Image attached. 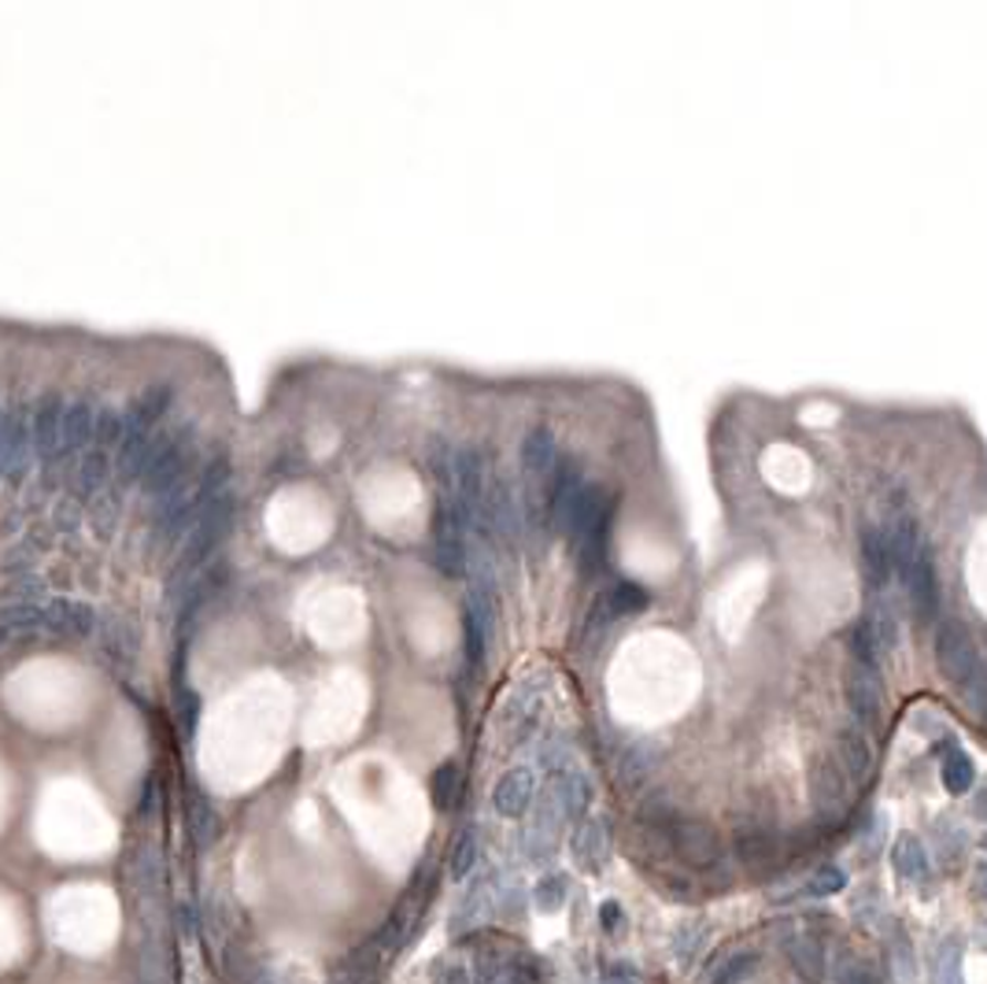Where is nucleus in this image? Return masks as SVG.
Wrapping results in <instances>:
<instances>
[{"label": "nucleus", "instance_id": "nucleus-1", "mask_svg": "<svg viewBox=\"0 0 987 984\" xmlns=\"http://www.w3.org/2000/svg\"><path fill=\"white\" fill-rule=\"evenodd\" d=\"M936 663L947 685L962 696L976 718H987V666L980 659L973 633L958 618H943L936 629Z\"/></svg>", "mask_w": 987, "mask_h": 984}, {"label": "nucleus", "instance_id": "nucleus-2", "mask_svg": "<svg viewBox=\"0 0 987 984\" xmlns=\"http://www.w3.org/2000/svg\"><path fill=\"white\" fill-rule=\"evenodd\" d=\"M197 456H200L197 419H182V422H174V426H167L163 430V448H159L156 463L148 467L145 482H141V493L156 500V496H163V493L178 489V485H185V478L197 467Z\"/></svg>", "mask_w": 987, "mask_h": 984}, {"label": "nucleus", "instance_id": "nucleus-3", "mask_svg": "<svg viewBox=\"0 0 987 984\" xmlns=\"http://www.w3.org/2000/svg\"><path fill=\"white\" fill-rule=\"evenodd\" d=\"M470 529L474 522L463 515L452 493H441L433 511V563L444 578H463L470 563Z\"/></svg>", "mask_w": 987, "mask_h": 984}, {"label": "nucleus", "instance_id": "nucleus-4", "mask_svg": "<svg viewBox=\"0 0 987 984\" xmlns=\"http://www.w3.org/2000/svg\"><path fill=\"white\" fill-rule=\"evenodd\" d=\"M30 415H34V404H26V400L4 404V411H0V448H4V467H8L4 478L12 485H23L34 474V463H38Z\"/></svg>", "mask_w": 987, "mask_h": 984}, {"label": "nucleus", "instance_id": "nucleus-5", "mask_svg": "<svg viewBox=\"0 0 987 984\" xmlns=\"http://www.w3.org/2000/svg\"><path fill=\"white\" fill-rule=\"evenodd\" d=\"M204 504L197 500V493L189 485H178V489L156 496L152 511H148V541L152 544H178L189 537V529L197 526Z\"/></svg>", "mask_w": 987, "mask_h": 984}, {"label": "nucleus", "instance_id": "nucleus-6", "mask_svg": "<svg viewBox=\"0 0 987 984\" xmlns=\"http://www.w3.org/2000/svg\"><path fill=\"white\" fill-rule=\"evenodd\" d=\"M474 526L488 529V533L500 537V541H514V537L522 533V511H518L511 485L503 478H492L485 485V500H481V511H477Z\"/></svg>", "mask_w": 987, "mask_h": 984}, {"label": "nucleus", "instance_id": "nucleus-7", "mask_svg": "<svg viewBox=\"0 0 987 984\" xmlns=\"http://www.w3.org/2000/svg\"><path fill=\"white\" fill-rule=\"evenodd\" d=\"M884 537H888V552H891V574H899V581L906 585L910 574H914L921 544H925V541H921L917 518L899 504L895 511H891V518H888Z\"/></svg>", "mask_w": 987, "mask_h": 984}, {"label": "nucleus", "instance_id": "nucleus-8", "mask_svg": "<svg viewBox=\"0 0 987 984\" xmlns=\"http://www.w3.org/2000/svg\"><path fill=\"white\" fill-rule=\"evenodd\" d=\"M97 629H100V615L89 607L86 600H74V596L45 600V633H52V637L86 641Z\"/></svg>", "mask_w": 987, "mask_h": 984}, {"label": "nucleus", "instance_id": "nucleus-9", "mask_svg": "<svg viewBox=\"0 0 987 984\" xmlns=\"http://www.w3.org/2000/svg\"><path fill=\"white\" fill-rule=\"evenodd\" d=\"M847 703H851L858 726H877L884 718V685H880L877 666H851V674H847Z\"/></svg>", "mask_w": 987, "mask_h": 984}, {"label": "nucleus", "instance_id": "nucleus-10", "mask_svg": "<svg viewBox=\"0 0 987 984\" xmlns=\"http://www.w3.org/2000/svg\"><path fill=\"white\" fill-rule=\"evenodd\" d=\"M607 511H611V504H607V493H603V485L585 482V485H581V493L573 496L570 511H566V518H562L559 529L570 537L573 548H581V544H585V537L599 526V518L607 515Z\"/></svg>", "mask_w": 987, "mask_h": 984}, {"label": "nucleus", "instance_id": "nucleus-11", "mask_svg": "<svg viewBox=\"0 0 987 984\" xmlns=\"http://www.w3.org/2000/svg\"><path fill=\"white\" fill-rule=\"evenodd\" d=\"M63 415H67V400L60 393H41L34 400L30 430H34L38 459H49V456H56V452H63Z\"/></svg>", "mask_w": 987, "mask_h": 984}, {"label": "nucleus", "instance_id": "nucleus-12", "mask_svg": "<svg viewBox=\"0 0 987 984\" xmlns=\"http://www.w3.org/2000/svg\"><path fill=\"white\" fill-rule=\"evenodd\" d=\"M670 840H673L677 855H681L688 866H696V870H710V866L721 859L718 833L710 829V825H703V822H681V818H677Z\"/></svg>", "mask_w": 987, "mask_h": 984}, {"label": "nucleus", "instance_id": "nucleus-13", "mask_svg": "<svg viewBox=\"0 0 987 984\" xmlns=\"http://www.w3.org/2000/svg\"><path fill=\"white\" fill-rule=\"evenodd\" d=\"M533 800H537V777L529 766L507 770L492 789V807L500 818H526L533 811Z\"/></svg>", "mask_w": 987, "mask_h": 984}, {"label": "nucleus", "instance_id": "nucleus-14", "mask_svg": "<svg viewBox=\"0 0 987 984\" xmlns=\"http://www.w3.org/2000/svg\"><path fill=\"white\" fill-rule=\"evenodd\" d=\"M548 789L551 796H555L562 818L581 825L588 818V807H592V781L585 777V770L577 766H566L559 770V774H548Z\"/></svg>", "mask_w": 987, "mask_h": 984}, {"label": "nucleus", "instance_id": "nucleus-15", "mask_svg": "<svg viewBox=\"0 0 987 984\" xmlns=\"http://www.w3.org/2000/svg\"><path fill=\"white\" fill-rule=\"evenodd\" d=\"M496 911V888L488 877H474L470 885H466V892L459 896V903H455L452 911V933L463 937V933H474V929H481L488 918H492Z\"/></svg>", "mask_w": 987, "mask_h": 984}, {"label": "nucleus", "instance_id": "nucleus-16", "mask_svg": "<svg viewBox=\"0 0 987 984\" xmlns=\"http://www.w3.org/2000/svg\"><path fill=\"white\" fill-rule=\"evenodd\" d=\"M112 474H115L112 452H104V448H97V444H93V448H89V452H82L78 463H74L71 496H74V500H78V504L97 500V496H100L104 489H108Z\"/></svg>", "mask_w": 987, "mask_h": 984}, {"label": "nucleus", "instance_id": "nucleus-17", "mask_svg": "<svg viewBox=\"0 0 987 984\" xmlns=\"http://www.w3.org/2000/svg\"><path fill=\"white\" fill-rule=\"evenodd\" d=\"M810 800L817 814H840L847 803V774L840 766V759L821 755L810 766Z\"/></svg>", "mask_w": 987, "mask_h": 984}, {"label": "nucleus", "instance_id": "nucleus-18", "mask_svg": "<svg viewBox=\"0 0 987 984\" xmlns=\"http://www.w3.org/2000/svg\"><path fill=\"white\" fill-rule=\"evenodd\" d=\"M97 411H100V404L89 396L71 400L67 404V415H63V452H67V456L78 459L82 452H89L93 444H97Z\"/></svg>", "mask_w": 987, "mask_h": 984}, {"label": "nucleus", "instance_id": "nucleus-19", "mask_svg": "<svg viewBox=\"0 0 987 984\" xmlns=\"http://www.w3.org/2000/svg\"><path fill=\"white\" fill-rule=\"evenodd\" d=\"M858 548H862V574H866L869 592H873V596H884V589L891 581V552H888L884 529L866 522L862 537H858Z\"/></svg>", "mask_w": 987, "mask_h": 984}, {"label": "nucleus", "instance_id": "nucleus-20", "mask_svg": "<svg viewBox=\"0 0 987 984\" xmlns=\"http://www.w3.org/2000/svg\"><path fill=\"white\" fill-rule=\"evenodd\" d=\"M784 951H788V966L803 984H821L829 977V955H825V944L814 933L784 937Z\"/></svg>", "mask_w": 987, "mask_h": 984}, {"label": "nucleus", "instance_id": "nucleus-21", "mask_svg": "<svg viewBox=\"0 0 987 984\" xmlns=\"http://www.w3.org/2000/svg\"><path fill=\"white\" fill-rule=\"evenodd\" d=\"M906 589H910V603H914V615L921 622L936 618V611H940V578H936V559H932L928 544H921L914 574H910Z\"/></svg>", "mask_w": 987, "mask_h": 984}, {"label": "nucleus", "instance_id": "nucleus-22", "mask_svg": "<svg viewBox=\"0 0 987 984\" xmlns=\"http://www.w3.org/2000/svg\"><path fill=\"white\" fill-rule=\"evenodd\" d=\"M891 870H895V877L902 885H914V888L928 885L932 859H928L921 837H914V833H899L895 844H891Z\"/></svg>", "mask_w": 987, "mask_h": 984}, {"label": "nucleus", "instance_id": "nucleus-23", "mask_svg": "<svg viewBox=\"0 0 987 984\" xmlns=\"http://www.w3.org/2000/svg\"><path fill=\"white\" fill-rule=\"evenodd\" d=\"M126 881H130L134 896L148 903V899L163 896V855H159L156 844H141L130 855V866H126Z\"/></svg>", "mask_w": 987, "mask_h": 984}, {"label": "nucleus", "instance_id": "nucleus-24", "mask_svg": "<svg viewBox=\"0 0 987 984\" xmlns=\"http://www.w3.org/2000/svg\"><path fill=\"white\" fill-rule=\"evenodd\" d=\"M884 948H888V962H891V977H895V984H921V959H917V944H914V937H910V929L902 922H888Z\"/></svg>", "mask_w": 987, "mask_h": 984}, {"label": "nucleus", "instance_id": "nucleus-25", "mask_svg": "<svg viewBox=\"0 0 987 984\" xmlns=\"http://www.w3.org/2000/svg\"><path fill=\"white\" fill-rule=\"evenodd\" d=\"M936 751H940L943 789H947L951 796H965V792H973V785H976V763L969 759V751H965L951 733L940 740Z\"/></svg>", "mask_w": 987, "mask_h": 984}, {"label": "nucleus", "instance_id": "nucleus-26", "mask_svg": "<svg viewBox=\"0 0 987 984\" xmlns=\"http://www.w3.org/2000/svg\"><path fill=\"white\" fill-rule=\"evenodd\" d=\"M836 755H840L843 774L851 777V781H869V777H873L877 755H873V744H869V737H866L862 726H843L840 729V740H836Z\"/></svg>", "mask_w": 987, "mask_h": 984}, {"label": "nucleus", "instance_id": "nucleus-27", "mask_svg": "<svg viewBox=\"0 0 987 984\" xmlns=\"http://www.w3.org/2000/svg\"><path fill=\"white\" fill-rule=\"evenodd\" d=\"M385 962H389V955L381 951L378 940L370 937L367 944H359L352 955L341 962V970L333 973V981L329 984H378L381 966H385Z\"/></svg>", "mask_w": 987, "mask_h": 984}, {"label": "nucleus", "instance_id": "nucleus-28", "mask_svg": "<svg viewBox=\"0 0 987 984\" xmlns=\"http://www.w3.org/2000/svg\"><path fill=\"white\" fill-rule=\"evenodd\" d=\"M928 984H965V937L947 933L932 948Z\"/></svg>", "mask_w": 987, "mask_h": 984}, {"label": "nucleus", "instance_id": "nucleus-29", "mask_svg": "<svg viewBox=\"0 0 987 984\" xmlns=\"http://www.w3.org/2000/svg\"><path fill=\"white\" fill-rule=\"evenodd\" d=\"M570 851L585 874H599L603 863H607V825L596 818H585L577 829H573Z\"/></svg>", "mask_w": 987, "mask_h": 984}, {"label": "nucleus", "instance_id": "nucleus-30", "mask_svg": "<svg viewBox=\"0 0 987 984\" xmlns=\"http://www.w3.org/2000/svg\"><path fill=\"white\" fill-rule=\"evenodd\" d=\"M548 478H551V485H548V515H551V522L562 526V518H566L573 496L581 493L585 478H581V467L573 459H559L555 470H551Z\"/></svg>", "mask_w": 987, "mask_h": 984}, {"label": "nucleus", "instance_id": "nucleus-31", "mask_svg": "<svg viewBox=\"0 0 987 984\" xmlns=\"http://www.w3.org/2000/svg\"><path fill=\"white\" fill-rule=\"evenodd\" d=\"M222 973H226L230 984H278L270 962L252 955L237 944H226V955H222Z\"/></svg>", "mask_w": 987, "mask_h": 984}, {"label": "nucleus", "instance_id": "nucleus-32", "mask_svg": "<svg viewBox=\"0 0 987 984\" xmlns=\"http://www.w3.org/2000/svg\"><path fill=\"white\" fill-rule=\"evenodd\" d=\"M932 851H936V859L943 863V870H954L965 851H969V833H965V825L958 818H936L932 822Z\"/></svg>", "mask_w": 987, "mask_h": 984}, {"label": "nucleus", "instance_id": "nucleus-33", "mask_svg": "<svg viewBox=\"0 0 987 984\" xmlns=\"http://www.w3.org/2000/svg\"><path fill=\"white\" fill-rule=\"evenodd\" d=\"M559 463V444H555V433H551L548 426H533L526 433L522 441V467L529 478H544V474L555 470Z\"/></svg>", "mask_w": 987, "mask_h": 984}, {"label": "nucleus", "instance_id": "nucleus-34", "mask_svg": "<svg viewBox=\"0 0 987 984\" xmlns=\"http://www.w3.org/2000/svg\"><path fill=\"white\" fill-rule=\"evenodd\" d=\"M189 833H193V840L200 844V848L215 844L219 833H222V814H219L215 803L204 796V792H193V796H189Z\"/></svg>", "mask_w": 987, "mask_h": 984}, {"label": "nucleus", "instance_id": "nucleus-35", "mask_svg": "<svg viewBox=\"0 0 987 984\" xmlns=\"http://www.w3.org/2000/svg\"><path fill=\"white\" fill-rule=\"evenodd\" d=\"M707 944H710V925L703 922V918H688V922H681V925L673 929V959H677V966L688 970L707 951Z\"/></svg>", "mask_w": 987, "mask_h": 984}, {"label": "nucleus", "instance_id": "nucleus-36", "mask_svg": "<svg viewBox=\"0 0 987 984\" xmlns=\"http://www.w3.org/2000/svg\"><path fill=\"white\" fill-rule=\"evenodd\" d=\"M429 796H433V807L437 811L459 807V800H463V766L455 763V759H448V763H441L437 770H433Z\"/></svg>", "mask_w": 987, "mask_h": 984}, {"label": "nucleus", "instance_id": "nucleus-37", "mask_svg": "<svg viewBox=\"0 0 987 984\" xmlns=\"http://www.w3.org/2000/svg\"><path fill=\"white\" fill-rule=\"evenodd\" d=\"M119 507H123V489H104L97 500L86 504V526L100 541L119 529Z\"/></svg>", "mask_w": 987, "mask_h": 984}, {"label": "nucleus", "instance_id": "nucleus-38", "mask_svg": "<svg viewBox=\"0 0 987 984\" xmlns=\"http://www.w3.org/2000/svg\"><path fill=\"white\" fill-rule=\"evenodd\" d=\"M477 863H481V837H477L474 825H466V829H463L459 837H455V844H452L448 874L455 877V881H466V877H470V874L477 870Z\"/></svg>", "mask_w": 987, "mask_h": 984}, {"label": "nucleus", "instance_id": "nucleus-39", "mask_svg": "<svg viewBox=\"0 0 987 984\" xmlns=\"http://www.w3.org/2000/svg\"><path fill=\"white\" fill-rule=\"evenodd\" d=\"M230 478H233V463H230V456L226 452H219V456H211L208 463H204V470H200V482H197V500L200 504H211L215 500V496H222V493H230Z\"/></svg>", "mask_w": 987, "mask_h": 984}, {"label": "nucleus", "instance_id": "nucleus-40", "mask_svg": "<svg viewBox=\"0 0 987 984\" xmlns=\"http://www.w3.org/2000/svg\"><path fill=\"white\" fill-rule=\"evenodd\" d=\"M758 962H762V955H758L755 948L729 951V955H721L714 973H710V984H744L751 973L758 970Z\"/></svg>", "mask_w": 987, "mask_h": 984}, {"label": "nucleus", "instance_id": "nucleus-41", "mask_svg": "<svg viewBox=\"0 0 987 984\" xmlns=\"http://www.w3.org/2000/svg\"><path fill=\"white\" fill-rule=\"evenodd\" d=\"M851 918L862 929H877V933H884L888 929V907H884V896L877 892V888H858V892L851 896Z\"/></svg>", "mask_w": 987, "mask_h": 984}, {"label": "nucleus", "instance_id": "nucleus-42", "mask_svg": "<svg viewBox=\"0 0 987 984\" xmlns=\"http://www.w3.org/2000/svg\"><path fill=\"white\" fill-rule=\"evenodd\" d=\"M100 641H104V655H108L112 663H130V659H137V629L130 626V622H123V618H112L108 626H104V633H100Z\"/></svg>", "mask_w": 987, "mask_h": 984}, {"label": "nucleus", "instance_id": "nucleus-43", "mask_svg": "<svg viewBox=\"0 0 987 984\" xmlns=\"http://www.w3.org/2000/svg\"><path fill=\"white\" fill-rule=\"evenodd\" d=\"M655 748L651 744H629L618 759V777L625 789H636L640 781H647V774L655 770Z\"/></svg>", "mask_w": 987, "mask_h": 984}, {"label": "nucleus", "instance_id": "nucleus-44", "mask_svg": "<svg viewBox=\"0 0 987 984\" xmlns=\"http://www.w3.org/2000/svg\"><path fill=\"white\" fill-rule=\"evenodd\" d=\"M570 899V881L562 874H544L533 885V907L540 914H559Z\"/></svg>", "mask_w": 987, "mask_h": 984}, {"label": "nucleus", "instance_id": "nucleus-45", "mask_svg": "<svg viewBox=\"0 0 987 984\" xmlns=\"http://www.w3.org/2000/svg\"><path fill=\"white\" fill-rule=\"evenodd\" d=\"M123 433H126V404H100L97 411V448L112 452L123 444Z\"/></svg>", "mask_w": 987, "mask_h": 984}, {"label": "nucleus", "instance_id": "nucleus-46", "mask_svg": "<svg viewBox=\"0 0 987 984\" xmlns=\"http://www.w3.org/2000/svg\"><path fill=\"white\" fill-rule=\"evenodd\" d=\"M603 603H607L611 615H640L647 603H651V596H647V589L636 585V581H618V585L603 596Z\"/></svg>", "mask_w": 987, "mask_h": 984}, {"label": "nucleus", "instance_id": "nucleus-47", "mask_svg": "<svg viewBox=\"0 0 987 984\" xmlns=\"http://www.w3.org/2000/svg\"><path fill=\"white\" fill-rule=\"evenodd\" d=\"M843 888H847V870L840 863H825V866H817L810 877H806L803 892L810 899H825V896H840Z\"/></svg>", "mask_w": 987, "mask_h": 984}, {"label": "nucleus", "instance_id": "nucleus-48", "mask_svg": "<svg viewBox=\"0 0 987 984\" xmlns=\"http://www.w3.org/2000/svg\"><path fill=\"white\" fill-rule=\"evenodd\" d=\"M82 529H86V504H78L74 496H63V500L52 504V533L78 537Z\"/></svg>", "mask_w": 987, "mask_h": 984}, {"label": "nucleus", "instance_id": "nucleus-49", "mask_svg": "<svg viewBox=\"0 0 987 984\" xmlns=\"http://www.w3.org/2000/svg\"><path fill=\"white\" fill-rule=\"evenodd\" d=\"M0 574L8 581L38 574V548L26 541H15L12 548H4V556H0Z\"/></svg>", "mask_w": 987, "mask_h": 984}, {"label": "nucleus", "instance_id": "nucleus-50", "mask_svg": "<svg viewBox=\"0 0 987 984\" xmlns=\"http://www.w3.org/2000/svg\"><path fill=\"white\" fill-rule=\"evenodd\" d=\"M851 652H855V663L877 666L880 670V641H877V629H873V622H869V615L858 622L851 633Z\"/></svg>", "mask_w": 987, "mask_h": 984}, {"label": "nucleus", "instance_id": "nucleus-51", "mask_svg": "<svg viewBox=\"0 0 987 984\" xmlns=\"http://www.w3.org/2000/svg\"><path fill=\"white\" fill-rule=\"evenodd\" d=\"M832 977H836V984H880L877 973L869 970L866 962L855 955V951H843V955H836Z\"/></svg>", "mask_w": 987, "mask_h": 984}, {"label": "nucleus", "instance_id": "nucleus-52", "mask_svg": "<svg viewBox=\"0 0 987 984\" xmlns=\"http://www.w3.org/2000/svg\"><path fill=\"white\" fill-rule=\"evenodd\" d=\"M507 970H511V962H507L496 948H485V951H477L470 981L474 984H500V977Z\"/></svg>", "mask_w": 987, "mask_h": 984}, {"label": "nucleus", "instance_id": "nucleus-53", "mask_svg": "<svg viewBox=\"0 0 987 984\" xmlns=\"http://www.w3.org/2000/svg\"><path fill=\"white\" fill-rule=\"evenodd\" d=\"M869 622H873L877 629V641H880V652H891L899 644V618L895 611H891L888 600H880L873 611H869Z\"/></svg>", "mask_w": 987, "mask_h": 984}, {"label": "nucleus", "instance_id": "nucleus-54", "mask_svg": "<svg viewBox=\"0 0 987 984\" xmlns=\"http://www.w3.org/2000/svg\"><path fill=\"white\" fill-rule=\"evenodd\" d=\"M736 855H740V863H747V866H758V863H766L770 855H773V840L766 837V833H744V837L736 840Z\"/></svg>", "mask_w": 987, "mask_h": 984}, {"label": "nucleus", "instance_id": "nucleus-55", "mask_svg": "<svg viewBox=\"0 0 987 984\" xmlns=\"http://www.w3.org/2000/svg\"><path fill=\"white\" fill-rule=\"evenodd\" d=\"M433 984H474V981L463 962H441V966L433 970Z\"/></svg>", "mask_w": 987, "mask_h": 984}, {"label": "nucleus", "instance_id": "nucleus-56", "mask_svg": "<svg viewBox=\"0 0 987 984\" xmlns=\"http://www.w3.org/2000/svg\"><path fill=\"white\" fill-rule=\"evenodd\" d=\"M174 692L182 696V722H185L189 733H193V729H197V718H200V696H197L193 689H189V685H178Z\"/></svg>", "mask_w": 987, "mask_h": 984}, {"label": "nucleus", "instance_id": "nucleus-57", "mask_svg": "<svg viewBox=\"0 0 987 984\" xmlns=\"http://www.w3.org/2000/svg\"><path fill=\"white\" fill-rule=\"evenodd\" d=\"M622 925H625V911L614 903V899H607V903L599 907V929L603 933H618Z\"/></svg>", "mask_w": 987, "mask_h": 984}, {"label": "nucleus", "instance_id": "nucleus-58", "mask_svg": "<svg viewBox=\"0 0 987 984\" xmlns=\"http://www.w3.org/2000/svg\"><path fill=\"white\" fill-rule=\"evenodd\" d=\"M973 896H976V903H987V855L984 859H976V866H973Z\"/></svg>", "mask_w": 987, "mask_h": 984}, {"label": "nucleus", "instance_id": "nucleus-59", "mask_svg": "<svg viewBox=\"0 0 987 984\" xmlns=\"http://www.w3.org/2000/svg\"><path fill=\"white\" fill-rule=\"evenodd\" d=\"M500 984H537V973H533V966H526V962H511V970L503 973Z\"/></svg>", "mask_w": 987, "mask_h": 984}, {"label": "nucleus", "instance_id": "nucleus-60", "mask_svg": "<svg viewBox=\"0 0 987 984\" xmlns=\"http://www.w3.org/2000/svg\"><path fill=\"white\" fill-rule=\"evenodd\" d=\"M973 814H976V818H980V822H987V785L973 796Z\"/></svg>", "mask_w": 987, "mask_h": 984}, {"label": "nucleus", "instance_id": "nucleus-61", "mask_svg": "<svg viewBox=\"0 0 987 984\" xmlns=\"http://www.w3.org/2000/svg\"><path fill=\"white\" fill-rule=\"evenodd\" d=\"M156 807V781H148L145 785V800H141V811H152Z\"/></svg>", "mask_w": 987, "mask_h": 984}, {"label": "nucleus", "instance_id": "nucleus-62", "mask_svg": "<svg viewBox=\"0 0 987 984\" xmlns=\"http://www.w3.org/2000/svg\"><path fill=\"white\" fill-rule=\"evenodd\" d=\"M8 641H12V637H8V633H4V629H0V644H8Z\"/></svg>", "mask_w": 987, "mask_h": 984}, {"label": "nucleus", "instance_id": "nucleus-63", "mask_svg": "<svg viewBox=\"0 0 987 984\" xmlns=\"http://www.w3.org/2000/svg\"><path fill=\"white\" fill-rule=\"evenodd\" d=\"M980 848H984V855H987V833H984V837H980Z\"/></svg>", "mask_w": 987, "mask_h": 984}, {"label": "nucleus", "instance_id": "nucleus-64", "mask_svg": "<svg viewBox=\"0 0 987 984\" xmlns=\"http://www.w3.org/2000/svg\"><path fill=\"white\" fill-rule=\"evenodd\" d=\"M0 411H4V404H0Z\"/></svg>", "mask_w": 987, "mask_h": 984}]
</instances>
